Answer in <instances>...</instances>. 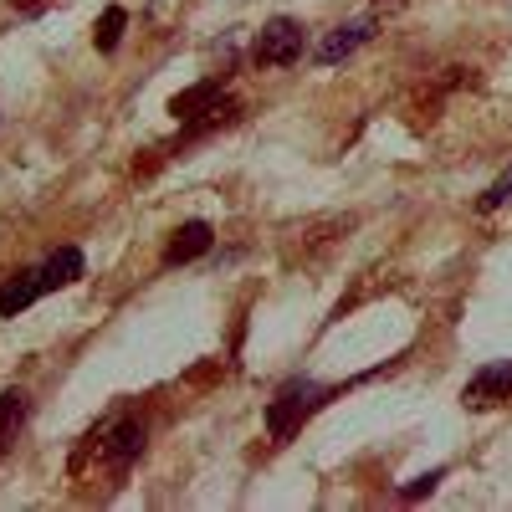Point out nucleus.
<instances>
[{"label":"nucleus","mask_w":512,"mask_h":512,"mask_svg":"<svg viewBox=\"0 0 512 512\" xmlns=\"http://www.w3.org/2000/svg\"><path fill=\"white\" fill-rule=\"evenodd\" d=\"M328 395L333 390H323V384H313V379H287L282 390H277V400H267V436L277 446L292 441L297 425H303L318 405H328Z\"/></svg>","instance_id":"1"},{"label":"nucleus","mask_w":512,"mask_h":512,"mask_svg":"<svg viewBox=\"0 0 512 512\" xmlns=\"http://www.w3.org/2000/svg\"><path fill=\"white\" fill-rule=\"evenodd\" d=\"M303 47H308V36L292 16H272L262 31H256V62L262 67H292L297 57H303Z\"/></svg>","instance_id":"2"},{"label":"nucleus","mask_w":512,"mask_h":512,"mask_svg":"<svg viewBox=\"0 0 512 512\" xmlns=\"http://www.w3.org/2000/svg\"><path fill=\"white\" fill-rule=\"evenodd\" d=\"M374 26H379V16H354V21H338L333 31H323V36H318L313 62H318V67H338L349 52H359L364 41L374 36Z\"/></svg>","instance_id":"3"},{"label":"nucleus","mask_w":512,"mask_h":512,"mask_svg":"<svg viewBox=\"0 0 512 512\" xmlns=\"http://www.w3.org/2000/svg\"><path fill=\"white\" fill-rule=\"evenodd\" d=\"M512 400V359H497V364H482L461 390V405L466 410H492V405H507Z\"/></svg>","instance_id":"4"},{"label":"nucleus","mask_w":512,"mask_h":512,"mask_svg":"<svg viewBox=\"0 0 512 512\" xmlns=\"http://www.w3.org/2000/svg\"><path fill=\"white\" fill-rule=\"evenodd\" d=\"M144 425L139 420H118V425H103V436H98V456L108 472H128L139 456H144Z\"/></svg>","instance_id":"5"},{"label":"nucleus","mask_w":512,"mask_h":512,"mask_svg":"<svg viewBox=\"0 0 512 512\" xmlns=\"http://www.w3.org/2000/svg\"><path fill=\"white\" fill-rule=\"evenodd\" d=\"M210 246H216L210 221H185L175 236H169V246H164V267H190V262H200Z\"/></svg>","instance_id":"6"},{"label":"nucleus","mask_w":512,"mask_h":512,"mask_svg":"<svg viewBox=\"0 0 512 512\" xmlns=\"http://www.w3.org/2000/svg\"><path fill=\"white\" fill-rule=\"evenodd\" d=\"M41 292H47V287H41V267H21V272H11L6 282H0V318H21Z\"/></svg>","instance_id":"7"},{"label":"nucleus","mask_w":512,"mask_h":512,"mask_svg":"<svg viewBox=\"0 0 512 512\" xmlns=\"http://www.w3.org/2000/svg\"><path fill=\"white\" fill-rule=\"evenodd\" d=\"M221 93H226V82H221V77H205V82H195V88H185V93L169 98V113H175L180 123H190V118H200L205 108H216Z\"/></svg>","instance_id":"8"},{"label":"nucleus","mask_w":512,"mask_h":512,"mask_svg":"<svg viewBox=\"0 0 512 512\" xmlns=\"http://www.w3.org/2000/svg\"><path fill=\"white\" fill-rule=\"evenodd\" d=\"M82 272H88V262H82V251L77 246H57L47 262H41V287L57 292V287H72L82 282Z\"/></svg>","instance_id":"9"},{"label":"nucleus","mask_w":512,"mask_h":512,"mask_svg":"<svg viewBox=\"0 0 512 512\" xmlns=\"http://www.w3.org/2000/svg\"><path fill=\"white\" fill-rule=\"evenodd\" d=\"M26 415H31V395L26 390H6V395H0V456H6L11 441L21 436Z\"/></svg>","instance_id":"10"},{"label":"nucleus","mask_w":512,"mask_h":512,"mask_svg":"<svg viewBox=\"0 0 512 512\" xmlns=\"http://www.w3.org/2000/svg\"><path fill=\"white\" fill-rule=\"evenodd\" d=\"M123 26H128V11H123V6H108V11L98 16V26H93V47H98V52H113L118 41H123Z\"/></svg>","instance_id":"11"},{"label":"nucleus","mask_w":512,"mask_h":512,"mask_svg":"<svg viewBox=\"0 0 512 512\" xmlns=\"http://www.w3.org/2000/svg\"><path fill=\"white\" fill-rule=\"evenodd\" d=\"M231 118H236V103L221 98L216 108H205L200 118H190V123H185V134H205V128H221V123H231Z\"/></svg>","instance_id":"12"},{"label":"nucleus","mask_w":512,"mask_h":512,"mask_svg":"<svg viewBox=\"0 0 512 512\" xmlns=\"http://www.w3.org/2000/svg\"><path fill=\"white\" fill-rule=\"evenodd\" d=\"M441 482H446V466H436V472H425V477H415V482H405V487H400V497H405V502H420L425 492H436Z\"/></svg>","instance_id":"13"},{"label":"nucleus","mask_w":512,"mask_h":512,"mask_svg":"<svg viewBox=\"0 0 512 512\" xmlns=\"http://www.w3.org/2000/svg\"><path fill=\"white\" fill-rule=\"evenodd\" d=\"M507 200H512V169H507V175H502V180H497V185L482 195V210H497V205H507Z\"/></svg>","instance_id":"14"},{"label":"nucleus","mask_w":512,"mask_h":512,"mask_svg":"<svg viewBox=\"0 0 512 512\" xmlns=\"http://www.w3.org/2000/svg\"><path fill=\"white\" fill-rule=\"evenodd\" d=\"M379 6H405V0H379Z\"/></svg>","instance_id":"15"}]
</instances>
